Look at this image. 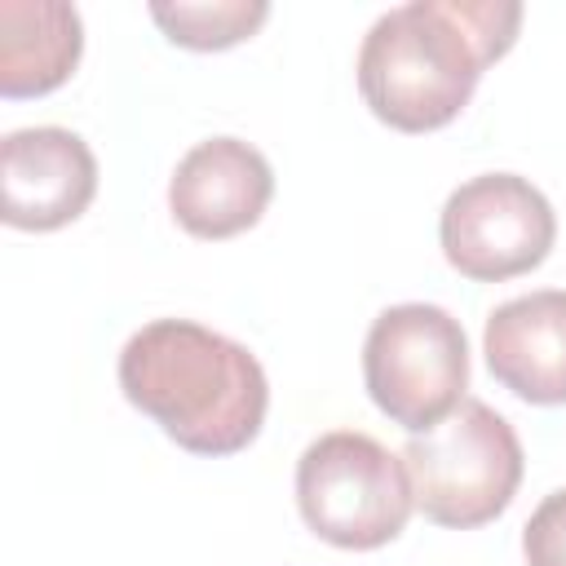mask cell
Returning a JSON list of instances; mask_svg holds the SVG:
<instances>
[{"label": "cell", "instance_id": "1", "mask_svg": "<svg viewBox=\"0 0 566 566\" xmlns=\"http://www.w3.org/2000/svg\"><path fill=\"white\" fill-rule=\"evenodd\" d=\"M522 4L509 0H411L371 22L358 49V93L398 133L451 124L482 71L517 40Z\"/></svg>", "mask_w": 566, "mask_h": 566}, {"label": "cell", "instance_id": "2", "mask_svg": "<svg viewBox=\"0 0 566 566\" xmlns=\"http://www.w3.org/2000/svg\"><path fill=\"white\" fill-rule=\"evenodd\" d=\"M119 389L195 455L243 451L270 407L256 354L190 318H155L133 332L119 354Z\"/></svg>", "mask_w": 566, "mask_h": 566}, {"label": "cell", "instance_id": "3", "mask_svg": "<svg viewBox=\"0 0 566 566\" xmlns=\"http://www.w3.org/2000/svg\"><path fill=\"white\" fill-rule=\"evenodd\" d=\"M416 509L455 531L495 522L522 486V442L513 424L482 398H464L447 420L402 447Z\"/></svg>", "mask_w": 566, "mask_h": 566}, {"label": "cell", "instance_id": "4", "mask_svg": "<svg viewBox=\"0 0 566 566\" xmlns=\"http://www.w3.org/2000/svg\"><path fill=\"white\" fill-rule=\"evenodd\" d=\"M296 504L318 539L363 553L402 535L416 491L402 455L358 429H332L296 460Z\"/></svg>", "mask_w": 566, "mask_h": 566}, {"label": "cell", "instance_id": "5", "mask_svg": "<svg viewBox=\"0 0 566 566\" xmlns=\"http://www.w3.org/2000/svg\"><path fill=\"white\" fill-rule=\"evenodd\" d=\"M363 380L371 402L402 429L424 433L464 402L469 340L442 305L407 301L376 314L363 340Z\"/></svg>", "mask_w": 566, "mask_h": 566}, {"label": "cell", "instance_id": "6", "mask_svg": "<svg viewBox=\"0 0 566 566\" xmlns=\"http://www.w3.org/2000/svg\"><path fill=\"white\" fill-rule=\"evenodd\" d=\"M442 256L473 283L531 274L557 239L553 203L517 172H482L455 186L438 217Z\"/></svg>", "mask_w": 566, "mask_h": 566}, {"label": "cell", "instance_id": "7", "mask_svg": "<svg viewBox=\"0 0 566 566\" xmlns=\"http://www.w3.org/2000/svg\"><path fill=\"white\" fill-rule=\"evenodd\" d=\"M0 186L4 221L13 230H62L97 195V159L88 142L71 128L40 124L18 128L0 142Z\"/></svg>", "mask_w": 566, "mask_h": 566}, {"label": "cell", "instance_id": "8", "mask_svg": "<svg viewBox=\"0 0 566 566\" xmlns=\"http://www.w3.org/2000/svg\"><path fill=\"white\" fill-rule=\"evenodd\" d=\"M274 195L270 159L239 137H208L181 155L168 208L195 239H234L261 221Z\"/></svg>", "mask_w": 566, "mask_h": 566}, {"label": "cell", "instance_id": "9", "mask_svg": "<svg viewBox=\"0 0 566 566\" xmlns=\"http://www.w3.org/2000/svg\"><path fill=\"white\" fill-rule=\"evenodd\" d=\"M482 354L491 376L522 402H566V292L539 287L491 310Z\"/></svg>", "mask_w": 566, "mask_h": 566}, {"label": "cell", "instance_id": "10", "mask_svg": "<svg viewBox=\"0 0 566 566\" xmlns=\"http://www.w3.org/2000/svg\"><path fill=\"white\" fill-rule=\"evenodd\" d=\"M84 49L80 9L62 0H0V93L40 97L71 80Z\"/></svg>", "mask_w": 566, "mask_h": 566}, {"label": "cell", "instance_id": "11", "mask_svg": "<svg viewBox=\"0 0 566 566\" xmlns=\"http://www.w3.org/2000/svg\"><path fill=\"white\" fill-rule=\"evenodd\" d=\"M150 18L159 22V31L181 44V49H230L239 40H248L265 18L270 4L265 0H217V4H150Z\"/></svg>", "mask_w": 566, "mask_h": 566}, {"label": "cell", "instance_id": "12", "mask_svg": "<svg viewBox=\"0 0 566 566\" xmlns=\"http://www.w3.org/2000/svg\"><path fill=\"white\" fill-rule=\"evenodd\" d=\"M526 566H566V486L544 495L522 531Z\"/></svg>", "mask_w": 566, "mask_h": 566}]
</instances>
